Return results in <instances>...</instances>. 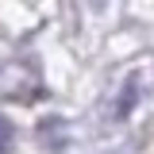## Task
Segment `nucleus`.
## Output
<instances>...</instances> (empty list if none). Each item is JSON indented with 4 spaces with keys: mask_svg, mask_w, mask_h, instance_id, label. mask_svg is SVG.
<instances>
[{
    "mask_svg": "<svg viewBox=\"0 0 154 154\" xmlns=\"http://www.w3.org/2000/svg\"><path fill=\"white\" fill-rule=\"evenodd\" d=\"M96 4H104V0H96Z\"/></svg>",
    "mask_w": 154,
    "mask_h": 154,
    "instance_id": "1",
    "label": "nucleus"
}]
</instances>
